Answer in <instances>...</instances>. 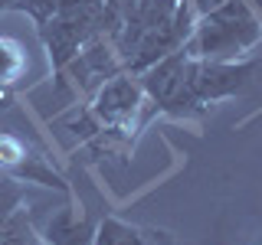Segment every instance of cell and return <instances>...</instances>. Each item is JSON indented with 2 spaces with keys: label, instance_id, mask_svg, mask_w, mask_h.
Wrapping results in <instances>:
<instances>
[{
  "label": "cell",
  "instance_id": "1",
  "mask_svg": "<svg viewBox=\"0 0 262 245\" xmlns=\"http://www.w3.org/2000/svg\"><path fill=\"white\" fill-rule=\"evenodd\" d=\"M262 43V16L249 7V0H223L196 20L193 33L187 36V56L210 62L246 59Z\"/></svg>",
  "mask_w": 262,
  "mask_h": 245
},
{
  "label": "cell",
  "instance_id": "2",
  "mask_svg": "<svg viewBox=\"0 0 262 245\" xmlns=\"http://www.w3.org/2000/svg\"><path fill=\"white\" fill-rule=\"evenodd\" d=\"M151 111L154 105L147 102L135 72H118L108 82H102L92 92V105H89V114L98 131H118L125 137H131V131L144 128Z\"/></svg>",
  "mask_w": 262,
  "mask_h": 245
},
{
  "label": "cell",
  "instance_id": "3",
  "mask_svg": "<svg viewBox=\"0 0 262 245\" xmlns=\"http://www.w3.org/2000/svg\"><path fill=\"white\" fill-rule=\"evenodd\" d=\"M259 59H233V62H210V59H193L190 62V95L203 108L223 102V98H236L252 85L259 76Z\"/></svg>",
  "mask_w": 262,
  "mask_h": 245
},
{
  "label": "cell",
  "instance_id": "4",
  "mask_svg": "<svg viewBox=\"0 0 262 245\" xmlns=\"http://www.w3.org/2000/svg\"><path fill=\"white\" fill-rule=\"evenodd\" d=\"M62 72H69L79 88L95 92L102 82H108L112 76L125 72V62H121L118 49H115V39L105 36V33H98V36H92L85 46L79 49V56L66 65Z\"/></svg>",
  "mask_w": 262,
  "mask_h": 245
},
{
  "label": "cell",
  "instance_id": "5",
  "mask_svg": "<svg viewBox=\"0 0 262 245\" xmlns=\"http://www.w3.org/2000/svg\"><path fill=\"white\" fill-rule=\"evenodd\" d=\"M43 242L46 245H92L95 239V223L79 216L76 206H62L46 219L43 226Z\"/></svg>",
  "mask_w": 262,
  "mask_h": 245
},
{
  "label": "cell",
  "instance_id": "6",
  "mask_svg": "<svg viewBox=\"0 0 262 245\" xmlns=\"http://www.w3.org/2000/svg\"><path fill=\"white\" fill-rule=\"evenodd\" d=\"M92 245H147V229L121 223V219H115V216H105V219L95 223Z\"/></svg>",
  "mask_w": 262,
  "mask_h": 245
},
{
  "label": "cell",
  "instance_id": "7",
  "mask_svg": "<svg viewBox=\"0 0 262 245\" xmlns=\"http://www.w3.org/2000/svg\"><path fill=\"white\" fill-rule=\"evenodd\" d=\"M23 72H27V49L20 46V39L0 33V85H13Z\"/></svg>",
  "mask_w": 262,
  "mask_h": 245
},
{
  "label": "cell",
  "instance_id": "8",
  "mask_svg": "<svg viewBox=\"0 0 262 245\" xmlns=\"http://www.w3.org/2000/svg\"><path fill=\"white\" fill-rule=\"evenodd\" d=\"M23 200H27V183L0 170V232L13 219V212L23 206Z\"/></svg>",
  "mask_w": 262,
  "mask_h": 245
},
{
  "label": "cell",
  "instance_id": "9",
  "mask_svg": "<svg viewBox=\"0 0 262 245\" xmlns=\"http://www.w3.org/2000/svg\"><path fill=\"white\" fill-rule=\"evenodd\" d=\"M0 245H46L43 235L33 229V223L27 219V212L16 209L13 219L4 226V232H0Z\"/></svg>",
  "mask_w": 262,
  "mask_h": 245
},
{
  "label": "cell",
  "instance_id": "10",
  "mask_svg": "<svg viewBox=\"0 0 262 245\" xmlns=\"http://www.w3.org/2000/svg\"><path fill=\"white\" fill-rule=\"evenodd\" d=\"M27 157H30L27 144H23L16 134L0 131V170H4V174H16V170L27 163Z\"/></svg>",
  "mask_w": 262,
  "mask_h": 245
},
{
  "label": "cell",
  "instance_id": "11",
  "mask_svg": "<svg viewBox=\"0 0 262 245\" xmlns=\"http://www.w3.org/2000/svg\"><path fill=\"white\" fill-rule=\"evenodd\" d=\"M98 10H102L105 16V27H108V36H115V33L121 30V23L128 20L131 13H135L138 0H95Z\"/></svg>",
  "mask_w": 262,
  "mask_h": 245
},
{
  "label": "cell",
  "instance_id": "12",
  "mask_svg": "<svg viewBox=\"0 0 262 245\" xmlns=\"http://www.w3.org/2000/svg\"><path fill=\"white\" fill-rule=\"evenodd\" d=\"M190 4H193V10L203 16V13H210L213 7H220V4H223V0H190Z\"/></svg>",
  "mask_w": 262,
  "mask_h": 245
},
{
  "label": "cell",
  "instance_id": "13",
  "mask_svg": "<svg viewBox=\"0 0 262 245\" xmlns=\"http://www.w3.org/2000/svg\"><path fill=\"white\" fill-rule=\"evenodd\" d=\"M13 105V85H0V111Z\"/></svg>",
  "mask_w": 262,
  "mask_h": 245
},
{
  "label": "cell",
  "instance_id": "14",
  "mask_svg": "<svg viewBox=\"0 0 262 245\" xmlns=\"http://www.w3.org/2000/svg\"><path fill=\"white\" fill-rule=\"evenodd\" d=\"M147 245H170L167 232H147Z\"/></svg>",
  "mask_w": 262,
  "mask_h": 245
},
{
  "label": "cell",
  "instance_id": "15",
  "mask_svg": "<svg viewBox=\"0 0 262 245\" xmlns=\"http://www.w3.org/2000/svg\"><path fill=\"white\" fill-rule=\"evenodd\" d=\"M249 7H252V10H256V13L262 16V0H249Z\"/></svg>",
  "mask_w": 262,
  "mask_h": 245
}]
</instances>
